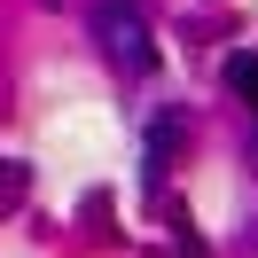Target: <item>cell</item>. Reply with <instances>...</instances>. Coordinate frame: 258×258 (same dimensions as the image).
Returning <instances> with one entry per match:
<instances>
[{
    "label": "cell",
    "instance_id": "obj_1",
    "mask_svg": "<svg viewBox=\"0 0 258 258\" xmlns=\"http://www.w3.org/2000/svg\"><path fill=\"white\" fill-rule=\"evenodd\" d=\"M94 32L110 39V55H117L125 71H149V63H157V55H149V32H141V16H133L125 0H102V16H94Z\"/></svg>",
    "mask_w": 258,
    "mask_h": 258
},
{
    "label": "cell",
    "instance_id": "obj_2",
    "mask_svg": "<svg viewBox=\"0 0 258 258\" xmlns=\"http://www.w3.org/2000/svg\"><path fill=\"white\" fill-rule=\"evenodd\" d=\"M180 141H188V117H157L149 125V180H164V164H172Z\"/></svg>",
    "mask_w": 258,
    "mask_h": 258
},
{
    "label": "cell",
    "instance_id": "obj_3",
    "mask_svg": "<svg viewBox=\"0 0 258 258\" xmlns=\"http://www.w3.org/2000/svg\"><path fill=\"white\" fill-rule=\"evenodd\" d=\"M227 94L258 117V55H227Z\"/></svg>",
    "mask_w": 258,
    "mask_h": 258
},
{
    "label": "cell",
    "instance_id": "obj_4",
    "mask_svg": "<svg viewBox=\"0 0 258 258\" xmlns=\"http://www.w3.org/2000/svg\"><path fill=\"white\" fill-rule=\"evenodd\" d=\"M0 196H24V172H16V164H0Z\"/></svg>",
    "mask_w": 258,
    "mask_h": 258
}]
</instances>
